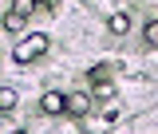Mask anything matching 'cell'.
Instances as JSON below:
<instances>
[{
    "mask_svg": "<svg viewBox=\"0 0 158 134\" xmlns=\"http://www.w3.org/2000/svg\"><path fill=\"white\" fill-rule=\"evenodd\" d=\"M40 111H44V115H67V95L48 91V95L40 99Z\"/></svg>",
    "mask_w": 158,
    "mask_h": 134,
    "instance_id": "obj_2",
    "label": "cell"
},
{
    "mask_svg": "<svg viewBox=\"0 0 158 134\" xmlns=\"http://www.w3.org/2000/svg\"><path fill=\"white\" fill-rule=\"evenodd\" d=\"M115 118H118V107H115V103H107V107H103V122H115Z\"/></svg>",
    "mask_w": 158,
    "mask_h": 134,
    "instance_id": "obj_8",
    "label": "cell"
},
{
    "mask_svg": "<svg viewBox=\"0 0 158 134\" xmlns=\"http://www.w3.org/2000/svg\"><path fill=\"white\" fill-rule=\"evenodd\" d=\"M8 134H28V130H8Z\"/></svg>",
    "mask_w": 158,
    "mask_h": 134,
    "instance_id": "obj_9",
    "label": "cell"
},
{
    "mask_svg": "<svg viewBox=\"0 0 158 134\" xmlns=\"http://www.w3.org/2000/svg\"><path fill=\"white\" fill-rule=\"evenodd\" d=\"M24 24H28V16H20L16 8H12V12L4 16V28H8V32H24Z\"/></svg>",
    "mask_w": 158,
    "mask_h": 134,
    "instance_id": "obj_6",
    "label": "cell"
},
{
    "mask_svg": "<svg viewBox=\"0 0 158 134\" xmlns=\"http://www.w3.org/2000/svg\"><path fill=\"white\" fill-rule=\"evenodd\" d=\"M16 103H20V95L12 87H0V111H16Z\"/></svg>",
    "mask_w": 158,
    "mask_h": 134,
    "instance_id": "obj_5",
    "label": "cell"
},
{
    "mask_svg": "<svg viewBox=\"0 0 158 134\" xmlns=\"http://www.w3.org/2000/svg\"><path fill=\"white\" fill-rule=\"evenodd\" d=\"M146 43H154V47H158V20L146 24Z\"/></svg>",
    "mask_w": 158,
    "mask_h": 134,
    "instance_id": "obj_7",
    "label": "cell"
},
{
    "mask_svg": "<svg viewBox=\"0 0 158 134\" xmlns=\"http://www.w3.org/2000/svg\"><path fill=\"white\" fill-rule=\"evenodd\" d=\"M48 51V36L44 32H32V36H24L16 43V51H12V63H32V59H40Z\"/></svg>",
    "mask_w": 158,
    "mask_h": 134,
    "instance_id": "obj_1",
    "label": "cell"
},
{
    "mask_svg": "<svg viewBox=\"0 0 158 134\" xmlns=\"http://www.w3.org/2000/svg\"><path fill=\"white\" fill-rule=\"evenodd\" d=\"M111 32H115V36H127V32H131V16H127V12H115V16H111Z\"/></svg>",
    "mask_w": 158,
    "mask_h": 134,
    "instance_id": "obj_4",
    "label": "cell"
},
{
    "mask_svg": "<svg viewBox=\"0 0 158 134\" xmlns=\"http://www.w3.org/2000/svg\"><path fill=\"white\" fill-rule=\"evenodd\" d=\"M28 4H44V0H28Z\"/></svg>",
    "mask_w": 158,
    "mask_h": 134,
    "instance_id": "obj_10",
    "label": "cell"
},
{
    "mask_svg": "<svg viewBox=\"0 0 158 134\" xmlns=\"http://www.w3.org/2000/svg\"><path fill=\"white\" fill-rule=\"evenodd\" d=\"M87 111H91V99H87V95H71V99H67V115H87Z\"/></svg>",
    "mask_w": 158,
    "mask_h": 134,
    "instance_id": "obj_3",
    "label": "cell"
}]
</instances>
